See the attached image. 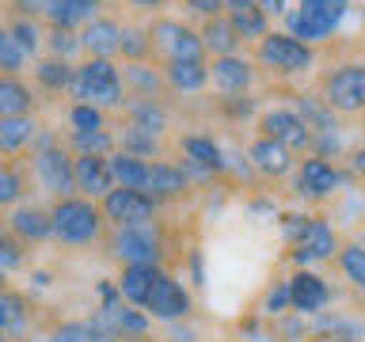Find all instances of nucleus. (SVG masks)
Instances as JSON below:
<instances>
[{"label":"nucleus","instance_id":"nucleus-56","mask_svg":"<svg viewBox=\"0 0 365 342\" xmlns=\"http://www.w3.org/2000/svg\"><path fill=\"white\" fill-rule=\"evenodd\" d=\"M80 4H84V8H91V11H107V4H110V0H80Z\"/></svg>","mask_w":365,"mask_h":342},{"label":"nucleus","instance_id":"nucleus-51","mask_svg":"<svg viewBox=\"0 0 365 342\" xmlns=\"http://www.w3.org/2000/svg\"><path fill=\"white\" fill-rule=\"evenodd\" d=\"M46 0H4V16H34L42 19Z\"/></svg>","mask_w":365,"mask_h":342},{"label":"nucleus","instance_id":"nucleus-37","mask_svg":"<svg viewBox=\"0 0 365 342\" xmlns=\"http://www.w3.org/2000/svg\"><path fill=\"white\" fill-rule=\"evenodd\" d=\"M148 164L153 160H141V156H130V152H110V175H114V187H130V190H145V179H148Z\"/></svg>","mask_w":365,"mask_h":342},{"label":"nucleus","instance_id":"nucleus-3","mask_svg":"<svg viewBox=\"0 0 365 342\" xmlns=\"http://www.w3.org/2000/svg\"><path fill=\"white\" fill-rule=\"evenodd\" d=\"M50 221H53V239L61 247H91L103 244V236H107V217H103L99 202L84 198V194L50 198Z\"/></svg>","mask_w":365,"mask_h":342},{"label":"nucleus","instance_id":"nucleus-11","mask_svg":"<svg viewBox=\"0 0 365 342\" xmlns=\"http://www.w3.org/2000/svg\"><path fill=\"white\" fill-rule=\"evenodd\" d=\"M342 247V236L339 228L331 224V217L324 213H312L308 224L301 228V236L289 244V262L293 266H319V262H331Z\"/></svg>","mask_w":365,"mask_h":342},{"label":"nucleus","instance_id":"nucleus-18","mask_svg":"<svg viewBox=\"0 0 365 342\" xmlns=\"http://www.w3.org/2000/svg\"><path fill=\"white\" fill-rule=\"evenodd\" d=\"M175 148H179V156H182V160H194L198 167L213 171L217 179H225L228 171H232V160H228L225 145L217 141L213 133H205V130H190V133H182L179 141H175Z\"/></svg>","mask_w":365,"mask_h":342},{"label":"nucleus","instance_id":"nucleus-60","mask_svg":"<svg viewBox=\"0 0 365 342\" xmlns=\"http://www.w3.org/2000/svg\"><path fill=\"white\" fill-rule=\"evenodd\" d=\"M0 289H8V274L4 270H0Z\"/></svg>","mask_w":365,"mask_h":342},{"label":"nucleus","instance_id":"nucleus-19","mask_svg":"<svg viewBox=\"0 0 365 342\" xmlns=\"http://www.w3.org/2000/svg\"><path fill=\"white\" fill-rule=\"evenodd\" d=\"M145 190L153 194V198L160 205H168V202H179V198H187V194L194 190L190 187V179H187V171H182L179 160H171V156H160L148 164V179H145Z\"/></svg>","mask_w":365,"mask_h":342},{"label":"nucleus","instance_id":"nucleus-43","mask_svg":"<svg viewBox=\"0 0 365 342\" xmlns=\"http://www.w3.org/2000/svg\"><path fill=\"white\" fill-rule=\"evenodd\" d=\"M255 312L262 316V319H282V316H289L293 312V293H289V278H278V281H270L267 289H262V296H259V308Z\"/></svg>","mask_w":365,"mask_h":342},{"label":"nucleus","instance_id":"nucleus-26","mask_svg":"<svg viewBox=\"0 0 365 342\" xmlns=\"http://www.w3.org/2000/svg\"><path fill=\"white\" fill-rule=\"evenodd\" d=\"M225 19L236 27V34L244 38V46H255L259 38H267V34L274 31L270 16L255 4V0H228V4H225Z\"/></svg>","mask_w":365,"mask_h":342},{"label":"nucleus","instance_id":"nucleus-53","mask_svg":"<svg viewBox=\"0 0 365 342\" xmlns=\"http://www.w3.org/2000/svg\"><path fill=\"white\" fill-rule=\"evenodd\" d=\"M346 171H350L354 179L365 182V145H354L350 152H346Z\"/></svg>","mask_w":365,"mask_h":342},{"label":"nucleus","instance_id":"nucleus-29","mask_svg":"<svg viewBox=\"0 0 365 342\" xmlns=\"http://www.w3.org/2000/svg\"><path fill=\"white\" fill-rule=\"evenodd\" d=\"M31 190V167L16 156H0V209H16L19 202H27Z\"/></svg>","mask_w":365,"mask_h":342},{"label":"nucleus","instance_id":"nucleus-10","mask_svg":"<svg viewBox=\"0 0 365 342\" xmlns=\"http://www.w3.org/2000/svg\"><path fill=\"white\" fill-rule=\"evenodd\" d=\"M255 133L274 137L278 145H285L293 156H312L316 148V133L304 125V118L297 114L289 103H274V107H262L255 118Z\"/></svg>","mask_w":365,"mask_h":342},{"label":"nucleus","instance_id":"nucleus-47","mask_svg":"<svg viewBox=\"0 0 365 342\" xmlns=\"http://www.w3.org/2000/svg\"><path fill=\"white\" fill-rule=\"evenodd\" d=\"M46 342H99V335L91 331L88 319H57L46 331Z\"/></svg>","mask_w":365,"mask_h":342},{"label":"nucleus","instance_id":"nucleus-16","mask_svg":"<svg viewBox=\"0 0 365 342\" xmlns=\"http://www.w3.org/2000/svg\"><path fill=\"white\" fill-rule=\"evenodd\" d=\"M289 293H293V312H301L304 319L327 312V304L335 301L331 281L324 278V274H316L312 266H293V274H289Z\"/></svg>","mask_w":365,"mask_h":342},{"label":"nucleus","instance_id":"nucleus-38","mask_svg":"<svg viewBox=\"0 0 365 342\" xmlns=\"http://www.w3.org/2000/svg\"><path fill=\"white\" fill-rule=\"evenodd\" d=\"M118 61H156V53H153V34H148V23L125 19Z\"/></svg>","mask_w":365,"mask_h":342},{"label":"nucleus","instance_id":"nucleus-48","mask_svg":"<svg viewBox=\"0 0 365 342\" xmlns=\"http://www.w3.org/2000/svg\"><path fill=\"white\" fill-rule=\"evenodd\" d=\"M217 110L232 125H240L244 118H259V99L255 95H225V99H217Z\"/></svg>","mask_w":365,"mask_h":342},{"label":"nucleus","instance_id":"nucleus-15","mask_svg":"<svg viewBox=\"0 0 365 342\" xmlns=\"http://www.w3.org/2000/svg\"><path fill=\"white\" fill-rule=\"evenodd\" d=\"M297 160H301V156H293L289 148L278 145L267 133H255L247 141V164H251V171H255V179H262V182L289 179L293 167H297Z\"/></svg>","mask_w":365,"mask_h":342},{"label":"nucleus","instance_id":"nucleus-39","mask_svg":"<svg viewBox=\"0 0 365 342\" xmlns=\"http://www.w3.org/2000/svg\"><path fill=\"white\" fill-rule=\"evenodd\" d=\"M34 57L19 46V38L0 23V76H27Z\"/></svg>","mask_w":365,"mask_h":342},{"label":"nucleus","instance_id":"nucleus-17","mask_svg":"<svg viewBox=\"0 0 365 342\" xmlns=\"http://www.w3.org/2000/svg\"><path fill=\"white\" fill-rule=\"evenodd\" d=\"M122 31H125V19H118L114 11H99L91 23L80 27V50H84V57H110V61H118Z\"/></svg>","mask_w":365,"mask_h":342},{"label":"nucleus","instance_id":"nucleus-9","mask_svg":"<svg viewBox=\"0 0 365 342\" xmlns=\"http://www.w3.org/2000/svg\"><path fill=\"white\" fill-rule=\"evenodd\" d=\"M148 34H153V53H156L160 65H168V61H210L198 27L187 23L182 16H171V11L153 16L148 19Z\"/></svg>","mask_w":365,"mask_h":342},{"label":"nucleus","instance_id":"nucleus-30","mask_svg":"<svg viewBox=\"0 0 365 342\" xmlns=\"http://www.w3.org/2000/svg\"><path fill=\"white\" fill-rule=\"evenodd\" d=\"M198 34H202V46H205V57H228V53H244V38L236 34V27L228 23L225 16H213V19H202L198 23Z\"/></svg>","mask_w":365,"mask_h":342},{"label":"nucleus","instance_id":"nucleus-40","mask_svg":"<svg viewBox=\"0 0 365 342\" xmlns=\"http://www.w3.org/2000/svg\"><path fill=\"white\" fill-rule=\"evenodd\" d=\"M4 27L16 34L19 46L31 57H42L46 53V23L42 19H34V16H4Z\"/></svg>","mask_w":365,"mask_h":342},{"label":"nucleus","instance_id":"nucleus-32","mask_svg":"<svg viewBox=\"0 0 365 342\" xmlns=\"http://www.w3.org/2000/svg\"><path fill=\"white\" fill-rule=\"evenodd\" d=\"M289 107H293L297 114H301L304 125H308L312 133H331V130H342V125H339V114L331 110L327 103L316 95V91H293V95H289Z\"/></svg>","mask_w":365,"mask_h":342},{"label":"nucleus","instance_id":"nucleus-34","mask_svg":"<svg viewBox=\"0 0 365 342\" xmlns=\"http://www.w3.org/2000/svg\"><path fill=\"white\" fill-rule=\"evenodd\" d=\"M99 11L84 8L80 0H46L42 8V23L46 27H61V31H80L84 23H91Z\"/></svg>","mask_w":365,"mask_h":342},{"label":"nucleus","instance_id":"nucleus-20","mask_svg":"<svg viewBox=\"0 0 365 342\" xmlns=\"http://www.w3.org/2000/svg\"><path fill=\"white\" fill-rule=\"evenodd\" d=\"M4 224L16 232L27 247H38L46 239H53V221H50V205H34V202H19L16 209H8Z\"/></svg>","mask_w":365,"mask_h":342},{"label":"nucleus","instance_id":"nucleus-57","mask_svg":"<svg viewBox=\"0 0 365 342\" xmlns=\"http://www.w3.org/2000/svg\"><path fill=\"white\" fill-rule=\"evenodd\" d=\"M31 278H34L38 289H42V285H50V274H46V270H31Z\"/></svg>","mask_w":365,"mask_h":342},{"label":"nucleus","instance_id":"nucleus-42","mask_svg":"<svg viewBox=\"0 0 365 342\" xmlns=\"http://www.w3.org/2000/svg\"><path fill=\"white\" fill-rule=\"evenodd\" d=\"M65 125H68V130H76V133H84V130H110V110L96 107V103H76V99H68Z\"/></svg>","mask_w":365,"mask_h":342},{"label":"nucleus","instance_id":"nucleus-25","mask_svg":"<svg viewBox=\"0 0 365 342\" xmlns=\"http://www.w3.org/2000/svg\"><path fill=\"white\" fill-rule=\"evenodd\" d=\"M118 118L137 125V130H145V133H153V137H168V130H171V107H168V99H130L122 107Z\"/></svg>","mask_w":365,"mask_h":342},{"label":"nucleus","instance_id":"nucleus-27","mask_svg":"<svg viewBox=\"0 0 365 342\" xmlns=\"http://www.w3.org/2000/svg\"><path fill=\"white\" fill-rule=\"evenodd\" d=\"M171 95H202L210 91V61H168L160 65Z\"/></svg>","mask_w":365,"mask_h":342},{"label":"nucleus","instance_id":"nucleus-36","mask_svg":"<svg viewBox=\"0 0 365 342\" xmlns=\"http://www.w3.org/2000/svg\"><path fill=\"white\" fill-rule=\"evenodd\" d=\"M107 312L114 319V327H118L122 342H141V338H148V331H153V316H148L145 308H137V304L118 301V304H110Z\"/></svg>","mask_w":365,"mask_h":342},{"label":"nucleus","instance_id":"nucleus-54","mask_svg":"<svg viewBox=\"0 0 365 342\" xmlns=\"http://www.w3.org/2000/svg\"><path fill=\"white\" fill-rule=\"evenodd\" d=\"M255 4L267 11L270 19H285V16H289V8H293L289 0H255Z\"/></svg>","mask_w":365,"mask_h":342},{"label":"nucleus","instance_id":"nucleus-22","mask_svg":"<svg viewBox=\"0 0 365 342\" xmlns=\"http://www.w3.org/2000/svg\"><path fill=\"white\" fill-rule=\"evenodd\" d=\"M122 80L130 99H168V80L160 61H122Z\"/></svg>","mask_w":365,"mask_h":342},{"label":"nucleus","instance_id":"nucleus-35","mask_svg":"<svg viewBox=\"0 0 365 342\" xmlns=\"http://www.w3.org/2000/svg\"><path fill=\"white\" fill-rule=\"evenodd\" d=\"M114 137H118V148H122V152H130V156H141V160L168 156L164 152V137H153V133L137 130V125L122 122V118H118V125H114Z\"/></svg>","mask_w":365,"mask_h":342},{"label":"nucleus","instance_id":"nucleus-61","mask_svg":"<svg viewBox=\"0 0 365 342\" xmlns=\"http://www.w3.org/2000/svg\"><path fill=\"white\" fill-rule=\"evenodd\" d=\"M0 342H16V338H11V335H4V331H0Z\"/></svg>","mask_w":365,"mask_h":342},{"label":"nucleus","instance_id":"nucleus-44","mask_svg":"<svg viewBox=\"0 0 365 342\" xmlns=\"http://www.w3.org/2000/svg\"><path fill=\"white\" fill-rule=\"evenodd\" d=\"M335 262H339V274H342V278H346L354 289L365 296V244H361V239L342 244L339 255H335Z\"/></svg>","mask_w":365,"mask_h":342},{"label":"nucleus","instance_id":"nucleus-46","mask_svg":"<svg viewBox=\"0 0 365 342\" xmlns=\"http://www.w3.org/2000/svg\"><path fill=\"white\" fill-rule=\"evenodd\" d=\"M46 53L65 57V61H80V31H61V27H46Z\"/></svg>","mask_w":365,"mask_h":342},{"label":"nucleus","instance_id":"nucleus-21","mask_svg":"<svg viewBox=\"0 0 365 342\" xmlns=\"http://www.w3.org/2000/svg\"><path fill=\"white\" fill-rule=\"evenodd\" d=\"M73 179H76V194H84V198H96V202H99L107 190H114L110 156L73 152Z\"/></svg>","mask_w":365,"mask_h":342},{"label":"nucleus","instance_id":"nucleus-5","mask_svg":"<svg viewBox=\"0 0 365 342\" xmlns=\"http://www.w3.org/2000/svg\"><path fill=\"white\" fill-rule=\"evenodd\" d=\"M107 255L118 266H164L168 251V232L160 221L148 224H125V228H107L103 236Z\"/></svg>","mask_w":365,"mask_h":342},{"label":"nucleus","instance_id":"nucleus-49","mask_svg":"<svg viewBox=\"0 0 365 342\" xmlns=\"http://www.w3.org/2000/svg\"><path fill=\"white\" fill-rule=\"evenodd\" d=\"M182 4V11H190L194 19H213V16H225V4L228 0H179Z\"/></svg>","mask_w":365,"mask_h":342},{"label":"nucleus","instance_id":"nucleus-28","mask_svg":"<svg viewBox=\"0 0 365 342\" xmlns=\"http://www.w3.org/2000/svg\"><path fill=\"white\" fill-rule=\"evenodd\" d=\"M42 95L27 76H0V114H38Z\"/></svg>","mask_w":365,"mask_h":342},{"label":"nucleus","instance_id":"nucleus-45","mask_svg":"<svg viewBox=\"0 0 365 342\" xmlns=\"http://www.w3.org/2000/svg\"><path fill=\"white\" fill-rule=\"evenodd\" d=\"M27 262H31L27 244H23L8 224H0V270H4V274H19V270H27Z\"/></svg>","mask_w":365,"mask_h":342},{"label":"nucleus","instance_id":"nucleus-24","mask_svg":"<svg viewBox=\"0 0 365 342\" xmlns=\"http://www.w3.org/2000/svg\"><path fill=\"white\" fill-rule=\"evenodd\" d=\"M73 68H76V61L42 53V57H34V65H31V84L38 88V95H68V88H73Z\"/></svg>","mask_w":365,"mask_h":342},{"label":"nucleus","instance_id":"nucleus-1","mask_svg":"<svg viewBox=\"0 0 365 342\" xmlns=\"http://www.w3.org/2000/svg\"><path fill=\"white\" fill-rule=\"evenodd\" d=\"M27 167H31V179L38 182V190L50 194V198H68V194H76L73 148L65 145V133L42 125L38 137H34V145H31V152H27Z\"/></svg>","mask_w":365,"mask_h":342},{"label":"nucleus","instance_id":"nucleus-23","mask_svg":"<svg viewBox=\"0 0 365 342\" xmlns=\"http://www.w3.org/2000/svg\"><path fill=\"white\" fill-rule=\"evenodd\" d=\"M38 130H42L38 114H0V156L23 160L31 152Z\"/></svg>","mask_w":365,"mask_h":342},{"label":"nucleus","instance_id":"nucleus-13","mask_svg":"<svg viewBox=\"0 0 365 342\" xmlns=\"http://www.w3.org/2000/svg\"><path fill=\"white\" fill-rule=\"evenodd\" d=\"M145 312L153 316L156 323H187L190 312H194V293L171 270H164L153 285V296H148Z\"/></svg>","mask_w":365,"mask_h":342},{"label":"nucleus","instance_id":"nucleus-6","mask_svg":"<svg viewBox=\"0 0 365 342\" xmlns=\"http://www.w3.org/2000/svg\"><path fill=\"white\" fill-rule=\"evenodd\" d=\"M251 57H255L259 73H270L274 80L304 76V73H312L316 61H319L316 46L301 42L289 31H270L267 38H259L255 46H251Z\"/></svg>","mask_w":365,"mask_h":342},{"label":"nucleus","instance_id":"nucleus-58","mask_svg":"<svg viewBox=\"0 0 365 342\" xmlns=\"http://www.w3.org/2000/svg\"><path fill=\"white\" fill-rule=\"evenodd\" d=\"M16 342H46V335H31V331H27V335H19Z\"/></svg>","mask_w":365,"mask_h":342},{"label":"nucleus","instance_id":"nucleus-14","mask_svg":"<svg viewBox=\"0 0 365 342\" xmlns=\"http://www.w3.org/2000/svg\"><path fill=\"white\" fill-rule=\"evenodd\" d=\"M259 80V65L251 53H228V57H210V88L217 99L225 95H251Z\"/></svg>","mask_w":365,"mask_h":342},{"label":"nucleus","instance_id":"nucleus-4","mask_svg":"<svg viewBox=\"0 0 365 342\" xmlns=\"http://www.w3.org/2000/svg\"><path fill=\"white\" fill-rule=\"evenodd\" d=\"M312 91L339 118H361L365 114V57H346V61L327 65L316 76Z\"/></svg>","mask_w":365,"mask_h":342},{"label":"nucleus","instance_id":"nucleus-52","mask_svg":"<svg viewBox=\"0 0 365 342\" xmlns=\"http://www.w3.org/2000/svg\"><path fill=\"white\" fill-rule=\"evenodd\" d=\"M125 8H133V11H141V16H164V11L171 8V0H122Z\"/></svg>","mask_w":365,"mask_h":342},{"label":"nucleus","instance_id":"nucleus-33","mask_svg":"<svg viewBox=\"0 0 365 342\" xmlns=\"http://www.w3.org/2000/svg\"><path fill=\"white\" fill-rule=\"evenodd\" d=\"M0 331L11 338H19L31 331V301L23 293H16L11 285L0 289Z\"/></svg>","mask_w":365,"mask_h":342},{"label":"nucleus","instance_id":"nucleus-8","mask_svg":"<svg viewBox=\"0 0 365 342\" xmlns=\"http://www.w3.org/2000/svg\"><path fill=\"white\" fill-rule=\"evenodd\" d=\"M354 175L342 164H335V160H324V156H301L289 175V190L297 202H331L335 194H342V187H346Z\"/></svg>","mask_w":365,"mask_h":342},{"label":"nucleus","instance_id":"nucleus-2","mask_svg":"<svg viewBox=\"0 0 365 342\" xmlns=\"http://www.w3.org/2000/svg\"><path fill=\"white\" fill-rule=\"evenodd\" d=\"M68 99L96 103V107L110 110V114H122V107L130 103L125 80H122V61H110V57H80L73 68Z\"/></svg>","mask_w":365,"mask_h":342},{"label":"nucleus","instance_id":"nucleus-31","mask_svg":"<svg viewBox=\"0 0 365 342\" xmlns=\"http://www.w3.org/2000/svg\"><path fill=\"white\" fill-rule=\"evenodd\" d=\"M168 266H122L118 270V293H122V301L125 304H137V308H145L148 304V296H153V285L156 278L164 274Z\"/></svg>","mask_w":365,"mask_h":342},{"label":"nucleus","instance_id":"nucleus-7","mask_svg":"<svg viewBox=\"0 0 365 342\" xmlns=\"http://www.w3.org/2000/svg\"><path fill=\"white\" fill-rule=\"evenodd\" d=\"M350 16V0H297L285 16V31L308 46H324Z\"/></svg>","mask_w":365,"mask_h":342},{"label":"nucleus","instance_id":"nucleus-55","mask_svg":"<svg viewBox=\"0 0 365 342\" xmlns=\"http://www.w3.org/2000/svg\"><path fill=\"white\" fill-rule=\"evenodd\" d=\"M190 285H205V266H202V251L198 247H190Z\"/></svg>","mask_w":365,"mask_h":342},{"label":"nucleus","instance_id":"nucleus-41","mask_svg":"<svg viewBox=\"0 0 365 342\" xmlns=\"http://www.w3.org/2000/svg\"><path fill=\"white\" fill-rule=\"evenodd\" d=\"M65 145L73 148V152H88V156H110L118 152V137H114V130H68L65 133Z\"/></svg>","mask_w":365,"mask_h":342},{"label":"nucleus","instance_id":"nucleus-59","mask_svg":"<svg viewBox=\"0 0 365 342\" xmlns=\"http://www.w3.org/2000/svg\"><path fill=\"white\" fill-rule=\"evenodd\" d=\"M327 338V335H324ZM327 342H365V338H327Z\"/></svg>","mask_w":365,"mask_h":342},{"label":"nucleus","instance_id":"nucleus-12","mask_svg":"<svg viewBox=\"0 0 365 342\" xmlns=\"http://www.w3.org/2000/svg\"><path fill=\"white\" fill-rule=\"evenodd\" d=\"M99 209L107 217V228H125V224H148L160 221V205L148 190H130V187H114L99 198Z\"/></svg>","mask_w":365,"mask_h":342},{"label":"nucleus","instance_id":"nucleus-50","mask_svg":"<svg viewBox=\"0 0 365 342\" xmlns=\"http://www.w3.org/2000/svg\"><path fill=\"white\" fill-rule=\"evenodd\" d=\"M308 217H312V213H282V217H278V228H282V239H285V244H293V239L301 236V228L308 224Z\"/></svg>","mask_w":365,"mask_h":342}]
</instances>
